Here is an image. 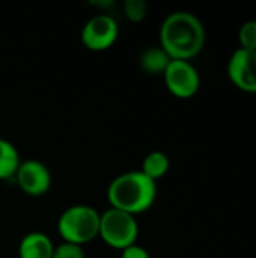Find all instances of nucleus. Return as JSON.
<instances>
[{"label":"nucleus","mask_w":256,"mask_h":258,"mask_svg":"<svg viewBox=\"0 0 256 258\" xmlns=\"http://www.w3.org/2000/svg\"><path fill=\"white\" fill-rule=\"evenodd\" d=\"M53 240L41 231L27 233L18 245L20 258H53Z\"/></svg>","instance_id":"nucleus-9"},{"label":"nucleus","mask_w":256,"mask_h":258,"mask_svg":"<svg viewBox=\"0 0 256 258\" xmlns=\"http://www.w3.org/2000/svg\"><path fill=\"white\" fill-rule=\"evenodd\" d=\"M98 237L110 248L124 251L134 245L139 237V224L136 216L118 209H107L100 216Z\"/></svg>","instance_id":"nucleus-4"},{"label":"nucleus","mask_w":256,"mask_h":258,"mask_svg":"<svg viewBox=\"0 0 256 258\" xmlns=\"http://www.w3.org/2000/svg\"><path fill=\"white\" fill-rule=\"evenodd\" d=\"M205 41L204 23L189 11H175L161 23L160 47L172 60L190 62L204 50Z\"/></svg>","instance_id":"nucleus-1"},{"label":"nucleus","mask_w":256,"mask_h":258,"mask_svg":"<svg viewBox=\"0 0 256 258\" xmlns=\"http://www.w3.org/2000/svg\"><path fill=\"white\" fill-rule=\"evenodd\" d=\"M119 35V24L113 15L98 12L91 17L81 29V42L91 51H104L110 48Z\"/></svg>","instance_id":"nucleus-5"},{"label":"nucleus","mask_w":256,"mask_h":258,"mask_svg":"<svg viewBox=\"0 0 256 258\" xmlns=\"http://www.w3.org/2000/svg\"><path fill=\"white\" fill-rule=\"evenodd\" d=\"M170 169V160L169 156L163 151H151L149 154L145 156L143 162H142V168L140 171L149 177L151 180H154L155 183L163 178Z\"/></svg>","instance_id":"nucleus-11"},{"label":"nucleus","mask_w":256,"mask_h":258,"mask_svg":"<svg viewBox=\"0 0 256 258\" xmlns=\"http://www.w3.org/2000/svg\"><path fill=\"white\" fill-rule=\"evenodd\" d=\"M20 190L27 197H42L51 189L53 177L50 169L36 159L21 162L14 175Z\"/></svg>","instance_id":"nucleus-7"},{"label":"nucleus","mask_w":256,"mask_h":258,"mask_svg":"<svg viewBox=\"0 0 256 258\" xmlns=\"http://www.w3.org/2000/svg\"><path fill=\"white\" fill-rule=\"evenodd\" d=\"M53 258H86V254H84L83 246L62 242L60 245L54 246Z\"/></svg>","instance_id":"nucleus-15"},{"label":"nucleus","mask_w":256,"mask_h":258,"mask_svg":"<svg viewBox=\"0 0 256 258\" xmlns=\"http://www.w3.org/2000/svg\"><path fill=\"white\" fill-rule=\"evenodd\" d=\"M231 83L247 94H256V51L237 48L228 60Z\"/></svg>","instance_id":"nucleus-8"},{"label":"nucleus","mask_w":256,"mask_h":258,"mask_svg":"<svg viewBox=\"0 0 256 258\" xmlns=\"http://www.w3.org/2000/svg\"><path fill=\"white\" fill-rule=\"evenodd\" d=\"M20 154L15 145L0 138V180L12 178L20 166Z\"/></svg>","instance_id":"nucleus-12"},{"label":"nucleus","mask_w":256,"mask_h":258,"mask_svg":"<svg viewBox=\"0 0 256 258\" xmlns=\"http://www.w3.org/2000/svg\"><path fill=\"white\" fill-rule=\"evenodd\" d=\"M98 210L88 204H74L65 209L57 219V233L63 242L84 246L100 233Z\"/></svg>","instance_id":"nucleus-3"},{"label":"nucleus","mask_w":256,"mask_h":258,"mask_svg":"<svg viewBox=\"0 0 256 258\" xmlns=\"http://www.w3.org/2000/svg\"><path fill=\"white\" fill-rule=\"evenodd\" d=\"M240 48L256 51V20H247L238 30Z\"/></svg>","instance_id":"nucleus-14"},{"label":"nucleus","mask_w":256,"mask_h":258,"mask_svg":"<svg viewBox=\"0 0 256 258\" xmlns=\"http://www.w3.org/2000/svg\"><path fill=\"white\" fill-rule=\"evenodd\" d=\"M170 57L169 54L158 45V47H149L146 50L142 51L139 63L140 68L151 76H158V74H164L166 68L170 63Z\"/></svg>","instance_id":"nucleus-10"},{"label":"nucleus","mask_w":256,"mask_h":258,"mask_svg":"<svg viewBox=\"0 0 256 258\" xmlns=\"http://www.w3.org/2000/svg\"><path fill=\"white\" fill-rule=\"evenodd\" d=\"M107 200L110 207L136 216L154 206L157 200V183L140 169L128 171L110 181Z\"/></svg>","instance_id":"nucleus-2"},{"label":"nucleus","mask_w":256,"mask_h":258,"mask_svg":"<svg viewBox=\"0 0 256 258\" xmlns=\"http://www.w3.org/2000/svg\"><path fill=\"white\" fill-rule=\"evenodd\" d=\"M163 79L167 91L180 100L195 97L201 88V76L189 60H170Z\"/></svg>","instance_id":"nucleus-6"},{"label":"nucleus","mask_w":256,"mask_h":258,"mask_svg":"<svg viewBox=\"0 0 256 258\" xmlns=\"http://www.w3.org/2000/svg\"><path fill=\"white\" fill-rule=\"evenodd\" d=\"M122 11L130 21L140 23L148 15V3L145 0H125L122 3Z\"/></svg>","instance_id":"nucleus-13"},{"label":"nucleus","mask_w":256,"mask_h":258,"mask_svg":"<svg viewBox=\"0 0 256 258\" xmlns=\"http://www.w3.org/2000/svg\"><path fill=\"white\" fill-rule=\"evenodd\" d=\"M121 258H151V255L143 246H139L137 243H134L122 251Z\"/></svg>","instance_id":"nucleus-16"}]
</instances>
